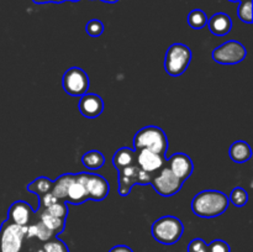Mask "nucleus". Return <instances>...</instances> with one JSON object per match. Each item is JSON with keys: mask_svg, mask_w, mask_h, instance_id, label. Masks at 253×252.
I'll return each mask as SVG.
<instances>
[{"mask_svg": "<svg viewBox=\"0 0 253 252\" xmlns=\"http://www.w3.org/2000/svg\"><path fill=\"white\" fill-rule=\"evenodd\" d=\"M229 197L224 192L214 189L202 190L192 200V211L197 216L212 219L224 214L229 208Z\"/></svg>", "mask_w": 253, "mask_h": 252, "instance_id": "nucleus-1", "label": "nucleus"}, {"mask_svg": "<svg viewBox=\"0 0 253 252\" xmlns=\"http://www.w3.org/2000/svg\"><path fill=\"white\" fill-rule=\"evenodd\" d=\"M133 150H148L158 155H167L168 138L165 130L155 125L145 126L133 136Z\"/></svg>", "mask_w": 253, "mask_h": 252, "instance_id": "nucleus-2", "label": "nucleus"}, {"mask_svg": "<svg viewBox=\"0 0 253 252\" xmlns=\"http://www.w3.org/2000/svg\"><path fill=\"white\" fill-rule=\"evenodd\" d=\"M184 225L178 217L166 215L156 220L151 226V235L157 242L162 245H174L182 237Z\"/></svg>", "mask_w": 253, "mask_h": 252, "instance_id": "nucleus-3", "label": "nucleus"}, {"mask_svg": "<svg viewBox=\"0 0 253 252\" xmlns=\"http://www.w3.org/2000/svg\"><path fill=\"white\" fill-rule=\"evenodd\" d=\"M192 49L184 43H173L168 47L165 57V69L170 77L184 73L192 62Z\"/></svg>", "mask_w": 253, "mask_h": 252, "instance_id": "nucleus-4", "label": "nucleus"}, {"mask_svg": "<svg viewBox=\"0 0 253 252\" xmlns=\"http://www.w3.org/2000/svg\"><path fill=\"white\" fill-rule=\"evenodd\" d=\"M26 226H20L10 220H4L0 226V252L22 251Z\"/></svg>", "mask_w": 253, "mask_h": 252, "instance_id": "nucleus-5", "label": "nucleus"}, {"mask_svg": "<svg viewBox=\"0 0 253 252\" xmlns=\"http://www.w3.org/2000/svg\"><path fill=\"white\" fill-rule=\"evenodd\" d=\"M183 183L184 182L175 177L172 170L168 168V166L165 165L155 174H152L150 184L152 185V188L157 192L158 195L168 198L177 194L182 189Z\"/></svg>", "mask_w": 253, "mask_h": 252, "instance_id": "nucleus-6", "label": "nucleus"}, {"mask_svg": "<svg viewBox=\"0 0 253 252\" xmlns=\"http://www.w3.org/2000/svg\"><path fill=\"white\" fill-rule=\"evenodd\" d=\"M246 47L236 40H230V41L224 42L219 47H216L211 53V58L216 63L225 64V66L240 63L246 58Z\"/></svg>", "mask_w": 253, "mask_h": 252, "instance_id": "nucleus-7", "label": "nucleus"}, {"mask_svg": "<svg viewBox=\"0 0 253 252\" xmlns=\"http://www.w3.org/2000/svg\"><path fill=\"white\" fill-rule=\"evenodd\" d=\"M62 88L68 95L82 96L88 93L89 77L84 69L71 67L67 69L62 78Z\"/></svg>", "mask_w": 253, "mask_h": 252, "instance_id": "nucleus-8", "label": "nucleus"}, {"mask_svg": "<svg viewBox=\"0 0 253 252\" xmlns=\"http://www.w3.org/2000/svg\"><path fill=\"white\" fill-rule=\"evenodd\" d=\"M76 178L84 184L86 192H88L89 200L100 202L109 195L110 184L103 175L96 174V173L81 172L77 173Z\"/></svg>", "mask_w": 253, "mask_h": 252, "instance_id": "nucleus-9", "label": "nucleus"}, {"mask_svg": "<svg viewBox=\"0 0 253 252\" xmlns=\"http://www.w3.org/2000/svg\"><path fill=\"white\" fill-rule=\"evenodd\" d=\"M151 177L152 175L141 170L137 165L119 170V194L121 197H127L133 185L150 184Z\"/></svg>", "mask_w": 253, "mask_h": 252, "instance_id": "nucleus-10", "label": "nucleus"}, {"mask_svg": "<svg viewBox=\"0 0 253 252\" xmlns=\"http://www.w3.org/2000/svg\"><path fill=\"white\" fill-rule=\"evenodd\" d=\"M166 162H167V158L165 156L158 155L152 151H136V165L147 174H155L158 169H161L166 165Z\"/></svg>", "mask_w": 253, "mask_h": 252, "instance_id": "nucleus-11", "label": "nucleus"}, {"mask_svg": "<svg viewBox=\"0 0 253 252\" xmlns=\"http://www.w3.org/2000/svg\"><path fill=\"white\" fill-rule=\"evenodd\" d=\"M35 215L31 205L25 200H16L7 210V220L20 226H29L34 221Z\"/></svg>", "mask_w": 253, "mask_h": 252, "instance_id": "nucleus-12", "label": "nucleus"}, {"mask_svg": "<svg viewBox=\"0 0 253 252\" xmlns=\"http://www.w3.org/2000/svg\"><path fill=\"white\" fill-rule=\"evenodd\" d=\"M167 163L168 168L172 170L173 174L179 178L182 182H185L194 170V163L192 158L184 152L174 153L169 160H167Z\"/></svg>", "mask_w": 253, "mask_h": 252, "instance_id": "nucleus-13", "label": "nucleus"}, {"mask_svg": "<svg viewBox=\"0 0 253 252\" xmlns=\"http://www.w3.org/2000/svg\"><path fill=\"white\" fill-rule=\"evenodd\" d=\"M79 111L86 119H96L103 114L104 100L95 93H85L81 96L78 104Z\"/></svg>", "mask_w": 253, "mask_h": 252, "instance_id": "nucleus-14", "label": "nucleus"}, {"mask_svg": "<svg viewBox=\"0 0 253 252\" xmlns=\"http://www.w3.org/2000/svg\"><path fill=\"white\" fill-rule=\"evenodd\" d=\"M207 26L215 36H226L232 29V20L225 12H216L208 20Z\"/></svg>", "mask_w": 253, "mask_h": 252, "instance_id": "nucleus-15", "label": "nucleus"}, {"mask_svg": "<svg viewBox=\"0 0 253 252\" xmlns=\"http://www.w3.org/2000/svg\"><path fill=\"white\" fill-rule=\"evenodd\" d=\"M56 235L48 229V227L44 226L43 222L37 217V220H34L29 226H26V236L25 239H37L39 241H41L42 244L48 240L53 239Z\"/></svg>", "mask_w": 253, "mask_h": 252, "instance_id": "nucleus-16", "label": "nucleus"}, {"mask_svg": "<svg viewBox=\"0 0 253 252\" xmlns=\"http://www.w3.org/2000/svg\"><path fill=\"white\" fill-rule=\"evenodd\" d=\"M113 166L118 170L136 165V151L130 147H121L114 153L111 158Z\"/></svg>", "mask_w": 253, "mask_h": 252, "instance_id": "nucleus-17", "label": "nucleus"}, {"mask_svg": "<svg viewBox=\"0 0 253 252\" xmlns=\"http://www.w3.org/2000/svg\"><path fill=\"white\" fill-rule=\"evenodd\" d=\"M229 156L234 162L245 163L251 160L252 157V148L246 141L239 140L235 141L229 150Z\"/></svg>", "mask_w": 253, "mask_h": 252, "instance_id": "nucleus-18", "label": "nucleus"}, {"mask_svg": "<svg viewBox=\"0 0 253 252\" xmlns=\"http://www.w3.org/2000/svg\"><path fill=\"white\" fill-rule=\"evenodd\" d=\"M86 200H89V197H88V192H86L85 187H84V184L81 182V180L74 178L72 184L69 185L68 192H67L66 203L79 205L85 203Z\"/></svg>", "mask_w": 253, "mask_h": 252, "instance_id": "nucleus-19", "label": "nucleus"}, {"mask_svg": "<svg viewBox=\"0 0 253 252\" xmlns=\"http://www.w3.org/2000/svg\"><path fill=\"white\" fill-rule=\"evenodd\" d=\"M76 178L74 173H64V174L59 175L56 180H53V188H52L51 193L61 202H66L67 192H68L69 185Z\"/></svg>", "mask_w": 253, "mask_h": 252, "instance_id": "nucleus-20", "label": "nucleus"}, {"mask_svg": "<svg viewBox=\"0 0 253 252\" xmlns=\"http://www.w3.org/2000/svg\"><path fill=\"white\" fill-rule=\"evenodd\" d=\"M37 212H39V219L41 220L44 224V226L48 227L56 236L61 234V232H63L64 227H66V220L52 216V215L48 214L46 210L40 209V208L37 209Z\"/></svg>", "mask_w": 253, "mask_h": 252, "instance_id": "nucleus-21", "label": "nucleus"}, {"mask_svg": "<svg viewBox=\"0 0 253 252\" xmlns=\"http://www.w3.org/2000/svg\"><path fill=\"white\" fill-rule=\"evenodd\" d=\"M82 163L90 170L100 169L105 165V156L98 150H90L82 156Z\"/></svg>", "mask_w": 253, "mask_h": 252, "instance_id": "nucleus-22", "label": "nucleus"}, {"mask_svg": "<svg viewBox=\"0 0 253 252\" xmlns=\"http://www.w3.org/2000/svg\"><path fill=\"white\" fill-rule=\"evenodd\" d=\"M52 188H53V180H51L47 177H37L36 179L32 180L29 185L26 187V189L30 193H34L36 195H43L47 193H51Z\"/></svg>", "mask_w": 253, "mask_h": 252, "instance_id": "nucleus-23", "label": "nucleus"}, {"mask_svg": "<svg viewBox=\"0 0 253 252\" xmlns=\"http://www.w3.org/2000/svg\"><path fill=\"white\" fill-rule=\"evenodd\" d=\"M208 17L207 12L203 11L200 9H194L189 12L188 15V25L194 30H202L208 25Z\"/></svg>", "mask_w": 253, "mask_h": 252, "instance_id": "nucleus-24", "label": "nucleus"}, {"mask_svg": "<svg viewBox=\"0 0 253 252\" xmlns=\"http://www.w3.org/2000/svg\"><path fill=\"white\" fill-rule=\"evenodd\" d=\"M229 197V202L232 203L235 207L242 208L247 204L249 202V193H247L246 189L241 187H236L231 190Z\"/></svg>", "mask_w": 253, "mask_h": 252, "instance_id": "nucleus-25", "label": "nucleus"}, {"mask_svg": "<svg viewBox=\"0 0 253 252\" xmlns=\"http://www.w3.org/2000/svg\"><path fill=\"white\" fill-rule=\"evenodd\" d=\"M252 6L253 0H242V1H240L239 9H237V16L241 21L246 22V24H252Z\"/></svg>", "mask_w": 253, "mask_h": 252, "instance_id": "nucleus-26", "label": "nucleus"}, {"mask_svg": "<svg viewBox=\"0 0 253 252\" xmlns=\"http://www.w3.org/2000/svg\"><path fill=\"white\" fill-rule=\"evenodd\" d=\"M40 209H41V208H40ZM44 210H46L48 214H51L52 216L59 217V219L67 220V216H68V205H67L66 202H61V200L53 203V204L49 205V207L44 208Z\"/></svg>", "mask_w": 253, "mask_h": 252, "instance_id": "nucleus-27", "label": "nucleus"}, {"mask_svg": "<svg viewBox=\"0 0 253 252\" xmlns=\"http://www.w3.org/2000/svg\"><path fill=\"white\" fill-rule=\"evenodd\" d=\"M42 250H43V252H69L68 246L57 236L48 240V241L43 242Z\"/></svg>", "mask_w": 253, "mask_h": 252, "instance_id": "nucleus-28", "label": "nucleus"}, {"mask_svg": "<svg viewBox=\"0 0 253 252\" xmlns=\"http://www.w3.org/2000/svg\"><path fill=\"white\" fill-rule=\"evenodd\" d=\"M86 34L90 37H99L104 32V24L98 19H93L86 24L85 26Z\"/></svg>", "mask_w": 253, "mask_h": 252, "instance_id": "nucleus-29", "label": "nucleus"}, {"mask_svg": "<svg viewBox=\"0 0 253 252\" xmlns=\"http://www.w3.org/2000/svg\"><path fill=\"white\" fill-rule=\"evenodd\" d=\"M208 252H231V249L226 241L217 239L208 244Z\"/></svg>", "mask_w": 253, "mask_h": 252, "instance_id": "nucleus-30", "label": "nucleus"}, {"mask_svg": "<svg viewBox=\"0 0 253 252\" xmlns=\"http://www.w3.org/2000/svg\"><path fill=\"white\" fill-rule=\"evenodd\" d=\"M188 252H208V244L203 239H193L188 245Z\"/></svg>", "mask_w": 253, "mask_h": 252, "instance_id": "nucleus-31", "label": "nucleus"}, {"mask_svg": "<svg viewBox=\"0 0 253 252\" xmlns=\"http://www.w3.org/2000/svg\"><path fill=\"white\" fill-rule=\"evenodd\" d=\"M39 200H40V207L39 208H41V209H44V208L49 207V205H52L53 203L58 202V199H57V198L54 197L52 193H47V194L40 195Z\"/></svg>", "mask_w": 253, "mask_h": 252, "instance_id": "nucleus-32", "label": "nucleus"}, {"mask_svg": "<svg viewBox=\"0 0 253 252\" xmlns=\"http://www.w3.org/2000/svg\"><path fill=\"white\" fill-rule=\"evenodd\" d=\"M109 252H133V251L130 249V247L126 246V245H118V246H114L113 249H110V251Z\"/></svg>", "mask_w": 253, "mask_h": 252, "instance_id": "nucleus-33", "label": "nucleus"}, {"mask_svg": "<svg viewBox=\"0 0 253 252\" xmlns=\"http://www.w3.org/2000/svg\"><path fill=\"white\" fill-rule=\"evenodd\" d=\"M35 4H48V2H53V0H32Z\"/></svg>", "mask_w": 253, "mask_h": 252, "instance_id": "nucleus-34", "label": "nucleus"}, {"mask_svg": "<svg viewBox=\"0 0 253 252\" xmlns=\"http://www.w3.org/2000/svg\"><path fill=\"white\" fill-rule=\"evenodd\" d=\"M101 1L108 2V4H115V2H118L119 0H101Z\"/></svg>", "mask_w": 253, "mask_h": 252, "instance_id": "nucleus-35", "label": "nucleus"}, {"mask_svg": "<svg viewBox=\"0 0 253 252\" xmlns=\"http://www.w3.org/2000/svg\"><path fill=\"white\" fill-rule=\"evenodd\" d=\"M31 252H43V250H42V246H41V247H37V249L32 250Z\"/></svg>", "mask_w": 253, "mask_h": 252, "instance_id": "nucleus-36", "label": "nucleus"}, {"mask_svg": "<svg viewBox=\"0 0 253 252\" xmlns=\"http://www.w3.org/2000/svg\"><path fill=\"white\" fill-rule=\"evenodd\" d=\"M64 1H67V0H53V4H62Z\"/></svg>", "mask_w": 253, "mask_h": 252, "instance_id": "nucleus-37", "label": "nucleus"}, {"mask_svg": "<svg viewBox=\"0 0 253 252\" xmlns=\"http://www.w3.org/2000/svg\"><path fill=\"white\" fill-rule=\"evenodd\" d=\"M227 1H231V2H240V1H242V0H227Z\"/></svg>", "mask_w": 253, "mask_h": 252, "instance_id": "nucleus-38", "label": "nucleus"}, {"mask_svg": "<svg viewBox=\"0 0 253 252\" xmlns=\"http://www.w3.org/2000/svg\"><path fill=\"white\" fill-rule=\"evenodd\" d=\"M69 1H73V2H77V1H79V0H69Z\"/></svg>", "mask_w": 253, "mask_h": 252, "instance_id": "nucleus-39", "label": "nucleus"}, {"mask_svg": "<svg viewBox=\"0 0 253 252\" xmlns=\"http://www.w3.org/2000/svg\"><path fill=\"white\" fill-rule=\"evenodd\" d=\"M20 252H22V251H20Z\"/></svg>", "mask_w": 253, "mask_h": 252, "instance_id": "nucleus-40", "label": "nucleus"}]
</instances>
